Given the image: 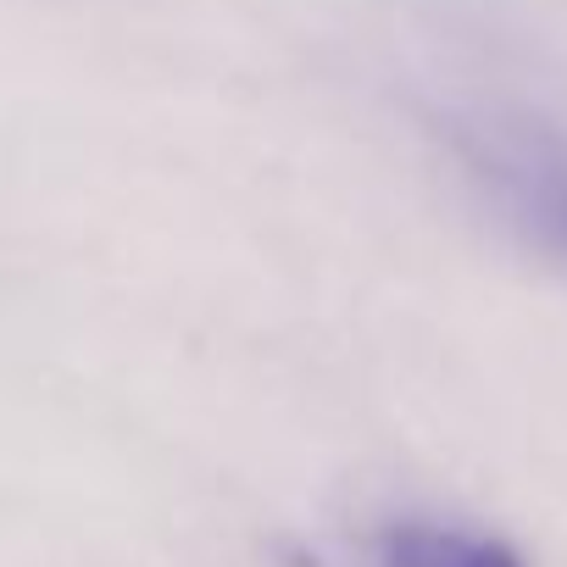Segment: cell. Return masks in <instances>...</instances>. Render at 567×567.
Returning a JSON list of instances; mask_svg holds the SVG:
<instances>
[{
  "label": "cell",
  "mask_w": 567,
  "mask_h": 567,
  "mask_svg": "<svg viewBox=\"0 0 567 567\" xmlns=\"http://www.w3.org/2000/svg\"><path fill=\"white\" fill-rule=\"evenodd\" d=\"M362 567H528V556L473 517L390 512L362 534Z\"/></svg>",
  "instance_id": "2"
},
{
  "label": "cell",
  "mask_w": 567,
  "mask_h": 567,
  "mask_svg": "<svg viewBox=\"0 0 567 567\" xmlns=\"http://www.w3.org/2000/svg\"><path fill=\"white\" fill-rule=\"evenodd\" d=\"M429 134L478 206L528 256L567 272V123L523 101H440Z\"/></svg>",
  "instance_id": "1"
}]
</instances>
